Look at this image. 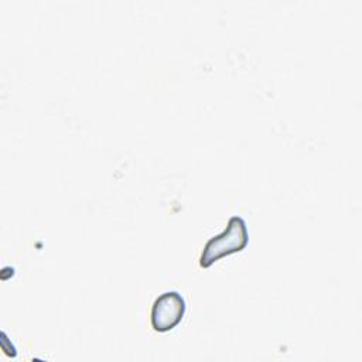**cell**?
<instances>
[{"mask_svg":"<svg viewBox=\"0 0 362 362\" xmlns=\"http://www.w3.org/2000/svg\"><path fill=\"white\" fill-rule=\"evenodd\" d=\"M247 242L249 233L246 222L242 216L235 215L228 221V225L222 233L212 236L205 243L199 256V266L206 269L221 257L243 250Z\"/></svg>","mask_w":362,"mask_h":362,"instance_id":"6da1fadb","label":"cell"},{"mask_svg":"<svg viewBox=\"0 0 362 362\" xmlns=\"http://www.w3.org/2000/svg\"><path fill=\"white\" fill-rule=\"evenodd\" d=\"M187 310L185 298L181 293L171 290L160 294L151 307L150 321L157 332H167L175 328L184 318Z\"/></svg>","mask_w":362,"mask_h":362,"instance_id":"7a4b0ae2","label":"cell"}]
</instances>
